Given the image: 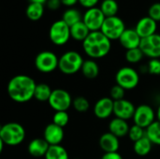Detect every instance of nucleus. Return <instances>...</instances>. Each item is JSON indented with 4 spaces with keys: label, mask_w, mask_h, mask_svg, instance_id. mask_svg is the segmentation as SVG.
I'll list each match as a JSON object with an SVG mask.
<instances>
[{
    "label": "nucleus",
    "mask_w": 160,
    "mask_h": 159,
    "mask_svg": "<svg viewBox=\"0 0 160 159\" xmlns=\"http://www.w3.org/2000/svg\"><path fill=\"white\" fill-rule=\"evenodd\" d=\"M52 90L47 83H38L37 84L34 98H36L38 101L40 102H48L51 96H52Z\"/></svg>",
    "instance_id": "nucleus-26"
},
{
    "label": "nucleus",
    "mask_w": 160,
    "mask_h": 159,
    "mask_svg": "<svg viewBox=\"0 0 160 159\" xmlns=\"http://www.w3.org/2000/svg\"><path fill=\"white\" fill-rule=\"evenodd\" d=\"M83 62L81 53L76 51H68L60 56L58 69L63 74L73 75L82 70Z\"/></svg>",
    "instance_id": "nucleus-4"
},
{
    "label": "nucleus",
    "mask_w": 160,
    "mask_h": 159,
    "mask_svg": "<svg viewBox=\"0 0 160 159\" xmlns=\"http://www.w3.org/2000/svg\"><path fill=\"white\" fill-rule=\"evenodd\" d=\"M152 147H153V143L146 136L137 141L133 144V150L135 154L138 155L139 157H145L149 155L152 150Z\"/></svg>",
    "instance_id": "nucleus-24"
},
{
    "label": "nucleus",
    "mask_w": 160,
    "mask_h": 159,
    "mask_svg": "<svg viewBox=\"0 0 160 159\" xmlns=\"http://www.w3.org/2000/svg\"><path fill=\"white\" fill-rule=\"evenodd\" d=\"M148 16L157 22H160V2L154 3L148 9Z\"/></svg>",
    "instance_id": "nucleus-36"
},
{
    "label": "nucleus",
    "mask_w": 160,
    "mask_h": 159,
    "mask_svg": "<svg viewBox=\"0 0 160 159\" xmlns=\"http://www.w3.org/2000/svg\"><path fill=\"white\" fill-rule=\"evenodd\" d=\"M61 6H62V3L60 0H48L46 3V7L50 10H57L60 8Z\"/></svg>",
    "instance_id": "nucleus-38"
},
{
    "label": "nucleus",
    "mask_w": 160,
    "mask_h": 159,
    "mask_svg": "<svg viewBox=\"0 0 160 159\" xmlns=\"http://www.w3.org/2000/svg\"><path fill=\"white\" fill-rule=\"evenodd\" d=\"M146 137L151 141L153 145L160 146V121H155L145 129Z\"/></svg>",
    "instance_id": "nucleus-28"
},
{
    "label": "nucleus",
    "mask_w": 160,
    "mask_h": 159,
    "mask_svg": "<svg viewBox=\"0 0 160 159\" xmlns=\"http://www.w3.org/2000/svg\"><path fill=\"white\" fill-rule=\"evenodd\" d=\"M49 38L52 43L56 46L67 44L71 38L70 26H68L62 19L53 22L49 29Z\"/></svg>",
    "instance_id": "nucleus-5"
},
{
    "label": "nucleus",
    "mask_w": 160,
    "mask_h": 159,
    "mask_svg": "<svg viewBox=\"0 0 160 159\" xmlns=\"http://www.w3.org/2000/svg\"><path fill=\"white\" fill-rule=\"evenodd\" d=\"M129 128H130V127H129L128 121L117 118V117L113 118L109 123V132L115 135L119 139L124 138L127 135H128Z\"/></svg>",
    "instance_id": "nucleus-20"
},
{
    "label": "nucleus",
    "mask_w": 160,
    "mask_h": 159,
    "mask_svg": "<svg viewBox=\"0 0 160 159\" xmlns=\"http://www.w3.org/2000/svg\"><path fill=\"white\" fill-rule=\"evenodd\" d=\"M48 0H29L30 3H37V4H41V5H46Z\"/></svg>",
    "instance_id": "nucleus-41"
},
{
    "label": "nucleus",
    "mask_w": 160,
    "mask_h": 159,
    "mask_svg": "<svg viewBox=\"0 0 160 159\" xmlns=\"http://www.w3.org/2000/svg\"><path fill=\"white\" fill-rule=\"evenodd\" d=\"M99 146L104 153L118 152L120 147L119 138H117L111 132L104 133L99 138Z\"/></svg>",
    "instance_id": "nucleus-18"
},
{
    "label": "nucleus",
    "mask_w": 160,
    "mask_h": 159,
    "mask_svg": "<svg viewBox=\"0 0 160 159\" xmlns=\"http://www.w3.org/2000/svg\"><path fill=\"white\" fill-rule=\"evenodd\" d=\"M99 0H79V3L82 7H85L86 9L92 8L98 6Z\"/></svg>",
    "instance_id": "nucleus-37"
},
{
    "label": "nucleus",
    "mask_w": 160,
    "mask_h": 159,
    "mask_svg": "<svg viewBox=\"0 0 160 159\" xmlns=\"http://www.w3.org/2000/svg\"><path fill=\"white\" fill-rule=\"evenodd\" d=\"M156 116L157 113L151 106L147 104H141L136 107V111L133 116V122L134 125L146 129L156 121Z\"/></svg>",
    "instance_id": "nucleus-10"
},
{
    "label": "nucleus",
    "mask_w": 160,
    "mask_h": 159,
    "mask_svg": "<svg viewBox=\"0 0 160 159\" xmlns=\"http://www.w3.org/2000/svg\"><path fill=\"white\" fill-rule=\"evenodd\" d=\"M125 95H126V90L124 88H122L121 86L115 84L114 86H112L111 88L110 91V97L113 100V101H118L121 99L125 98Z\"/></svg>",
    "instance_id": "nucleus-34"
},
{
    "label": "nucleus",
    "mask_w": 160,
    "mask_h": 159,
    "mask_svg": "<svg viewBox=\"0 0 160 159\" xmlns=\"http://www.w3.org/2000/svg\"><path fill=\"white\" fill-rule=\"evenodd\" d=\"M82 75L89 80L96 79L99 74V66L94 59H87L84 60L82 67Z\"/></svg>",
    "instance_id": "nucleus-22"
},
{
    "label": "nucleus",
    "mask_w": 160,
    "mask_h": 159,
    "mask_svg": "<svg viewBox=\"0 0 160 159\" xmlns=\"http://www.w3.org/2000/svg\"><path fill=\"white\" fill-rule=\"evenodd\" d=\"M69 122V115L68 112H55L52 116V123L61 127H65Z\"/></svg>",
    "instance_id": "nucleus-33"
},
{
    "label": "nucleus",
    "mask_w": 160,
    "mask_h": 159,
    "mask_svg": "<svg viewBox=\"0 0 160 159\" xmlns=\"http://www.w3.org/2000/svg\"><path fill=\"white\" fill-rule=\"evenodd\" d=\"M36 87L37 83L33 78L21 74L9 80L7 91L11 100L17 103H26L34 98Z\"/></svg>",
    "instance_id": "nucleus-1"
},
{
    "label": "nucleus",
    "mask_w": 160,
    "mask_h": 159,
    "mask_svg": "<svg viewBox=\"0 0 160 159\" xmlns=\"http://www.w3.org/2000/svg\"><path fill=\"white\" fill-rule=\"evenodd\" d=\"M119 42L121 46L128 51L131 49L140 48L142 37L139 36L135 28H127L125 32L122 34V36L120 37Z\"/></svg>",
    "instance_id": "nucleus-17"
},
{
    "label": "nucleus",
    "mask_w": 160,
    "mask_h": 159,
    "mask_svg": "<svg viewBox=\"0 0 160 159\" xmlns=\"http://www.w3.org/2000/svg\"><path fill=\"white\" fill-rule=\"evenodd\" d=\"M49 148L50 144L44 139L37 138L29 142L27 146V151L30 154V156L34 157H42L46 156Z\"/></svg>",
    "instance_id": "nucleus-19"
},
{
    "label": "nucleus",
    "mask_w": 160,
    "mask_h": 159,
    "mask_svg": "<svg viewBox=\"0 0 160 159\" xmlns=\"http://www.w3.org/2000/svg\"><path fill=\"white\" fill-rule=\"evenodd\" d=\"M62 20L68 26H72L82 21V15L79 9L75 7H68L64 11L62 15Z\"/></svg>",
    "instance_id": "nucleus-23"
},
{
    "label": "nucleus",
    "mask_w": 160,
    "mask_h": 159,
    "mask_svg": "<svg viewBox=\"0 0 160 159\" xmlns=\"http://www.w3.org/2000/svg\"><path fill=\"white\" fill-rule=\"evenodd\" d=\"M60 1L62 3V6H65L68 8V7H74V6L77 3H79V0H60Z\"/></svg>",
    "instance_id": "nucleus-40"
},
{
    "label": "nucleus",
    "mask_w": 160,
    "mask_h": 159,
    "mask_svg": "<svg viewBox=\"0 0 160 159\" xmlns=\"http://www.w3.org/2000/svg\"><path fill=\"white\" fill-rule=\"evenodd\" d=\"M157 117H158V121H160V104L158 108V112H157Z\"/></svg>",
    "instance_id": "nucleus-42"
},
{
    "label": "nucleus",
    "mask_w": 160,
    "mask_h": 159,
    "mask_svg": "<svg viewBox=\"0 0 160 159\" xmlns=\"http://www.w3.org/2000/svg\"><path fill=\"white\" fill-rule=\"evenodd\" d=\"M99 7L106 18L117 16L119 11V5L116 0H103Z\"/></svg>",
    "instance_id": "nucleus-27"
},
{
    "label": "nucleus",
    "mask_w": 160,
    "mask_h": 159,
    "mask_svg": "<svg viewBox=\"0 0 160 159\" xmlns=\"http://www.w3.org/2000/svg\"><path fill=\"white\" fill-rule=\"evenodd\" d=\"M26 136L24 127L16 122H9L0 127V141L8 146H17L22 143Z\"/></svg>",
    "instance_id": "nucleus-3"
},
{
    "label": "nucleus",
    "mask_w": 160,
    "mask_h": 159,
    "mask_svg": "<svg viewBox=\"0 0 160 159\" xmlns=\"http://www.w3.org/2000/svg\"><path fill=\"white\" fill-rule=\"evenodd\" d=\"M116 84L127 90L135 89L140 82V75L138 71L131 67H121L115 75Z\"/></svg>",
    "instance_id": "nucleus-6"
},
{
    "label": "nucleus",
    "mask_w": 160,
    "mask_h": 159,
    "mask_svg": "<svg viewBox=\"0 0 160 159\" xmlns=\"http://www.w3.org/2000/svg\"><path fill=\"white\" fill-rule=\"evenodd\" d=\"M128 136L129 137V139L133 142H136L137 141H139V140H141L146 136L145 135V129L137 126V125H133L132 127H130Z\"/></svg>",
    "instance_id": "nucleus-32"
},
{
    "label": "nucleus",
    "mask_w": 160,
    "mask_h": 159,
    "mask_svg": "<svg viewBox=\"0 0 160 159\" xmlns=\"http://www.w3.org/2000/svg\"><path fill=\"white\" fill-rule=\"evenodd\" d=\"M26 17L33 22L39 21L44 15V5L37 3H29L25 9Z\"/></svg>",
    "instance_id": "nucleus-25"
},
{
    "label": "nucleus",
    "mask_w": 160,
    "mask_h": 159,
    "mask_svg": "<svg viewBox=\"0 0 160 159\" xmlns=\"http://www.w3.org/2000/svg\"><path fill=\"white\" fill-rule=\"evenodd\" d=\"M91 31L89 28L85 25V23L82 21L72 26H70V35L71 38H73L76 41H82L83 42L85 38L89 36Z\"/></svg>",
    "instance_id": "nucleus-21"
},
{
    "label": "nucleus",
    "mask_w": 160,
    "mask_h": 159,
    "mask_svg": "<svg viewBox=\"0 0 160 159\" xmlns=\"http://www.w3.org/2000/svg\"><path fill=\"white\" fill-rule=\"evenodd\" d=\"M140 49L142 51L144 56L150 59L160 58V34H155L148 37L142 38Z\"/></svg>",
    "instance_id": "nucleus-12"
},
{
    "label": "nucleus",
    "mask_w": 160,
    "mask_h": 159,
    "mask_svg": "<svg viewBox=\"0 0 160 159\" xmlns=\"http://www.w3.org/2000/svg\"><path fill=\"white\" fill-rule=\"evenodd\" d=\"M72 107L78 112H85L90 108V102L84 97H77L73 99Z\"/></svg>",
    "instance_id": "nucleus-31"
},
{
    "label": "nucleus",
    "mask_w": 160,
    "mask_h": 159,
    "mask_svg": "<svg viewBox=\"0 0 160 159\" xmlns=\"http://www.w3.org/2000/svg\"><path fill=\"white\" fill-rule=\"evenodd\" d=\"M124 21L118 16L107 17L101 27V32L110 40H119L120 37L126 30Z\"/></svg>",
    "instance_id": "nucleus-8"
},
{
    "label": "nucleus",
    "mask_w": 160,
    "mask_h": 159,
    "mask_svg": "<svg viewBox=\"0 0 160 159\" xmlns=\"http://www.w3.org/2000/svg\"><path fill=\"white\" fill-rule=\"evenodd\" d=\"M101 159H123V157L118 152L113 153H104Z\"/></svg>",
    "instance_id": "nucleus-39"
},
{
    "label": "nucleus",
    "mask_w": 160,
    "mask_h": 159,
    "mask_svg": "<svg viewBox=\"0 0 160 159\" xmlns=\"http://www.w3.org/2000/svg\"><path fill=\"white\" fill-rule=\"evenodd\" d=\"M135 30L139 34L142 38L148 37L152 35L157 34L158 30V22L154 21L149 16H145L141 18L135 26Z\"/></svg>",
    "instance_id": "nucleus-16"
},
{
    "label": "nucleus",
    "mask_w": 160,
    "mask_h": 159,
    "mask_svg": "<svg viewBox=\"0 0 160 159\" xmlns=\"http://www.w3.org/2000/svg\"><path fill=\"white\" fill-rule=\"evenodd\" d=\"M73 99L70 94L64 89H54L52 90V96L48 101L50 107L55 112H68V110L72 106Z\"/></svg>",
    "instance_id": "nucleus-9"
},
{
    "label": "nucleus",
    "mask_w": 160,
    "mask_h": 159,
    "mask_svg": "<svg viewBox=\"0 0 160 159\" xmlns=\"http://www.w3.org/2000/svg\"><path fill=\"white\" fill-rule=\"evenodd\" d=\"M44 157L45 159H69V156L62 145H52Z\"/></svg>",
    "instance_id": "nucleus-29"
},
{
    "label": "nucleus",
    "mask_w": 160,
    "mask_h": 159,
    "mask_svg": "<svg viewBox=\"0 0 160 159\" xmlns=\"http://www.w3.org/2000/svg\"><path fill=\"white\" fill-rule=\"evenodd\" d=\"M143 56H144V54L140 48L128 50L125 54L126 60L130 64H137V63L141 62L142 60Z\"/></svg>",
    "instance_id": "nucleus-30"
},
{
    "label": "nucleus",
    "mask_w": 160,
    "mask_h": 159,
    "mask_svg": "<svg viewBox=\"0 0 160 159\" xmlns=\"http://www.w3.org/2000/svg\"><path fill=\"white\" fill-rule=\"evenodd\" d=\"M135 111H136V107L134 106V104L126 98L118 101H114L113 114L117 118L126 121L129 119H133Z\"/></svg>",
    "instance_id": "nucleus-14"
},
{
    "label": "nucleus",
    "mask_w": 160,
    "mask_h": 159,
    "mask_svg": "<svg viewBox=\"0 0 160 159\" xmlns=\"http://www.w3.org/2000/svg\"><path fill=\"white\" fill-rule=\"evenodd\" d=\"M64 129L63 127L56 126L53 123L49 124L45 128L43 132V139L50 144L52 145H60V143L64 140Z\"/></svg>",
    "instance_id": "nucleus-15"
},
{
    "label": "nucleus",
    "mask_w": 160,
    "mask_h": 159,
    "mask_svg": "<svg viewBox=\"0 0 160 159\" xmlns=\"http://www.w3.org/2000/svg\"><path fill=\"white\" fill-rule=\"evenodd\" d=\"M105 19V15L98 7L86 9L82 15V22L91 32L100 31Z\"/></svg>",
    "instance_id": "nucleus-11"
},
{
    "label": "nucleus",
    "mask_w": 160,
    "mask_h": 159,
    "mask_svg": "<svg viewBox=\"0 0 160 159\" xmlns=\"http://www.w3.org/2000/svg\"><path fill=\"white\" fill-rule=\"evenodd\" d=\"M59 66V58L51 51H42L35 58V67L41 73L53 72Z\"/></svg>",
    "instance_id": "nucleus-7"
},
{
    "label": "nucleus",
    "mask_w": 160,
    "mask_h": 159,
    "mask_svg": "<svg viewBox=\"0 0 160 159\" xmlns=\"http://www.w3.org/2000/svg\"><path fill=\"white\" fill-rule=\"evenodd\" d=\"M148 73L151 75H160V59H150L147 64Z\"/></svg>",
    "instance_id": "nucleus-35"
},
{
    "label": "nucleus",
    "mask_w": 160,
    "mask_h": 159,
    "mask_svg": "<svg viewBox=\"0 0 160 159\" xmlns=\"http://www.w3.org/2000/svg\"><path fill=\"white\" fill-rule=\"evenodd\" d=\"M113 108H114V101L110 97H101L99 98L96 104L94 105V114L98 119H107L112 114H113Z\"/></svg>",
    "instance_id": "nucleus-13"
},
{
    "label": "nucleus",
    "mask_w": 160,
    "mask_h": 159,
    "mask_svg": "<svg viewBox=\"0 0 160 159\" xmlns=\"http://www.w3.org/2000/svg\"><path fill=\"white\" fill-rule=\"evenodd\" d=\"M82 49L90 59H100L107 56L111 52L112 40L101 31L91 32L82 42Z\"/></svg>",
    "instance_id": "nucleus-2"
}]
</instances>
